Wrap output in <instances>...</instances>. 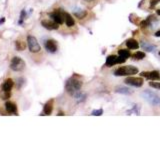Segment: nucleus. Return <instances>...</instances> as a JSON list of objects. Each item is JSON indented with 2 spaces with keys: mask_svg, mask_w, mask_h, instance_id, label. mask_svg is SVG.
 I'll list each match as a JSON object with an SVG mask.
<instances>
[{
  "mask_svg": "<svg viewBox=\"0 0 160 150\" xmlns=\"http://www.w3.org/2000/svg\"><path fill=\"white\" fill-rule=\"evenodd\" d=\"M126 46L129 49L135 50V49H138L139 44H138V41H136L135 39H128L127 41H126Z\"/></svg>",
  "mask_w": 160,
  "mask_h": 150,
  "instance_id": "obj_16",
  "label": "nucleus"
},
{
  "mask_svg": "<svg viewBox=\"0 0 160 150\" xmlns=\"http://www.w3.org/2000/svg\"><path fill=\"white\" fill-rule=\"evenodd\" d=\"M149 24V22H148V20H144V21H141L140 23V26L142 27V28H145V27H147V25Z\"/></svg>",
  "mask_w": 160,
  "mask_h": 150,
  "instance_id": "obj_27",
  "label": "nucleus"
},
{
  "mask_svg": "<svg viewBox=\"0 0 160 150\" xmlns=\"http://www.w3.org/2000/svg\"><path fill=\"white\" fill-rule=\"evenodd\" d=\"M141 96H142L148 103L151 104L153 106H158L160 104V97L153 91L145 90V91H143L141 93Z\"/></svg>",
  "mask_w": 160,
  "mask_h": 150,
  "instance_id": "obj_2",
  "label": "nucleus"
},
{
  "mask_svg": "<svg viewBox=\"0 0 160 150\" xmlns=\"http://www.w3.org/2000/svg\"><path fill=\"white\" fill-rule=\"evenodd\" d=\"M52 109H53V100H50V101H48L44 105L43 114L42 115H50L52 113Z\"/></svg>",
  "mask_w": 160,
  "mask_h": 150,
  "instance_id": "obj_13",
  "label": "nucleus"
},
{
  "mask_svg": "<svg viewBox=\"0 0 160 150\" xmlns=\"http://www.w3.org/2000/svg\"><path fill=\"white\" fill-rule=\"evenodd\" d=\"M118 54L120 56H122V57H124L127 59L128 57H130V52H129V50H127V49H119L118 50Z\"/></svg>",
  "mask_w": 160,
  "mask_h": 150,
  "instance_id": "obj_18",
  "label": "nucleus"
},
{
  "mask_svg": "<svg viewBox=\"0 0 160 150\" xmlns=\"http://www.w3.org/2000/svg\"><path fill=\"white\" fill-rule=\"evenodd\" d=\"M41 25L44 27V28L48 29V30H55V29H58V23H56L55 21H50V20H42L41 21Z\"/></svg>",
  "mask_w": 160,
  "mask_h": 150,
  "instance_id": "obj_9",
  "label": "nucleus"
},
{
  "mask_svg": "<svg viewBox=\"0 0 160 150\" xmlns=\"http://www.w3.org/2000/svg\"><path fill=\"white\" fill-rule=\"evenodd\" d=\"M140 76L145 77V78H147V79H150V80H159L160 79L159 72H157V71H150V72L144 71V72H141Z\"/></svg>",
  "mask_w": 160,
  "mask_h": 150,
  "instance_id": "obj_8",
  "label": "nucleus"
},
{
  "mask_svg": "<svg viewBox=\"0 0 160 150\" xmlns=\"http://www.w3.org/2000/svg\"><path fill=\"white\" fill-rule=\"evenodd\" d=\"M155 36H156V37H160V30L155 33Z\"/></svg>",
  "mask_w": 160,
  "mask_h": 150,
  "instance_id": "obj_29",
  "label": "nucleus"
},
{
  "mask_svg": "<svg viewBox=\"0 0 160 150\" xmlns=\"http://www.w3.org/2000/svg\"><path fill=\"white\" fill-rule=\"evenodd\" d=\"M49 17L59 25L64 23V12L62 11H54L49 14Z\"/></svg>",
  "mask_w": 160,
  "mask_h": 150,
  "instance_id": "obj_7",
  "label": "nucleus"
},
{
  "mask_svg": "<svg viewBox=\"0 0 160 150\" xmlns=\"http://www.w3.org/2000/svg\"><path fill=\"white\" fill-rule=\"evenodd\" d=\"M160 2V0H151L150 1V8H153Z\"/></svg>",
  "mask_w": 160,
  "mask_h": 150,
  "instance_id": "obj_26",
  "label": "nucleus"
},
{
  "mask_svg": "<svg viewBox=\"0 0 160 150\" xmlns=\"http://www.w3.org/2000/svg\"><path fill=\"white\" fill-rule=\"evenodd\" d=\"M137 72H138V69L136 67L128 65V66L119 67L118 69L115 70L114 74L116 76H132L133 74H136Z\"/></svg>",
  "mask_w": 160,
  "mask_h": 150,
  "instance_id": "obj_3",
  "label": "nucleus"
},
{
  "mask_svg": "<svg viewBox=\"0 0 160 150\" xmlns=\"http://www.w3.org/2000/svg\"><path fill=\"white\" fill-rule=\"evenodd\" d=\"M5 109L8 113H11V114H15V113H16L17 114V106H16V104L13 103V102H11V101L6 102Z\"/></svg>",
  "mask_w": 160,
  "mask_h": 150,
  "instance_id": "obj_11",
  "label": "nucleus"
},
{
  "mask_svg": "<svg viewBox=\"0 0 160 150\" xmlns=\"http://www.w3.org/2000/svg\"><path fill=\"white\" fill-rule=\"evenodd\" d=\"M45 48L50 53H55L57 51V44L53 39H49L45 42Z\"/></svg>",
  "mask_w": 160,
  "mask_h": 150,
  "instance_id": "obj_10",
  "label": "nucleus"
},
{
  "mask_svg": "<svg viewBox=\"0 0 160 150\" xmlns=\"http://www.w3.org/2000/svg\"><path fill=\"white\" fill-rule=\"evenodd\" d=\"M124 82L127 84V85L130 86H134V87H141L143 85V79L140 78V77H132L129 76L125 79Z\"/></svg>",
  "mask_w": 160,
  "mask_h": 150,
  "instance_id": "obj_6",
  "label": "nucleus"
},
{
  "mask_svg": "<svg viewBox=\"0 0 160 150\" xmlns=\"http://www.w3.org/2000/svg\"><path fill=\"white\" fill-rule=\"evenodd\" d=\"M13 85H14V83H13V81L11 80V79H6V80L4 81V83L2 84V91L10 92L11 89L13 88Z\"/></svg>",
  "mask_w": 160,
  "mask_h": 150,
  "instance_id": "obj_12",
  "label": "nucleus"
},
{
  "mask_svg": "<svg viewBox=\"0 0 160 150\" xmlns=\"http://www.w3.org/2000/svg\"><path fill=\"white\" fill-rule=\"evenodd\" d=\"M24 17H25V11L22 10V12H21V16H20V20H19V24H21V23H22V21H23Z\"/></svg>",
  "mask_w": 160,
  "mask_h": 150,
  "instance_id": "obj_28",
  "label": "nucleus"
},
{
  "mask_svg": "<svg viewBox=\"0 0 160 150\" xmlns=\"http://www.w3.org/2000/svg\"><path fill=\"white\" fill-rule=\"evenodd\" d=\"M115 92L116 93H120V94H124V95H129L132 94V91L127 87H124V86H117L115 88Z\"/></svg>",
  "mask_w": 160,
  "mask_h": 150,
  "instance_id": "obj_14",
  "label": "nucleus"
},
{
  "mask_svg": "<svg viewBox=\"0 0 160 150\" xmlns=\"http://www.w3.org/2000/svg\"><path fill=\"white\" fill-rule=\"evenodd\" d=\"M141 46H142V48L144 50H146V51H149V52H151V51H153V50L155 49V46H153V45H149L148 43H146V42H142Z\"/></svg>",
  "mask_w": 160,
  "mask_h": 150,
  "instance_id": "obj_19",
  "label": "nucleus"
},
{
  "mask_svg": "<svg viewBox=\"0 0 160 150\" xmlns=\"http://www.w3.org/2000/svg\"><path fill=\"white\" fill-rule=\"evenodd\" d=\"M85 1H87V2H91V1H93V0H85Z\"/></svg>",
  "mask_w": 160,
  "mask_h": 150,
  "instance_id": "obj_31",
  "label": "nucleus"
},
{
  "mask_svg": "<svg viewBox=\"0 0 160 150\" xmlns=\"http://www.w3.org/2000/svg\"><path fill=\"white\" fill-rule=\"evenodd\" d=\"M156 13H157V14H158L159 16H160V9H158V10L156 11Z\"/></svg>",
  "mask_w": 160,
  "mask_h": 150,
  "instance_id": "obj_30",
  "label": "nucleus"
},
{
  "mask_svg": "<svg viewBox=\"0 0 160 150\" xmlns=\"http://www.w3.org/2000/svg\"><path fill=\"white\" fill-rule=\"evenodd\" d=\"M149 85L151 87H154L156 89H159L160 90V82H149Z\"/></svg>",
  "mask_w": 160,
  "mask_h": 150,
  "instance_id": "obj_25",
  "label": "nucleus"
},
{
  "mask_svg": "<svg viewBox=\"0 0 160 150\" xmlns=\"http://www.w3.org/2000/svg\"><path fill=\"white\" fill-rule=\"evenodd\" d=\"M25 43L24 42H19V41H16V48L19 50V51H21V50L25 49Z\"/></svg>",
  "mask_w": 160,
  "mask_h": 150,
  "instance_id": "obj_22",
  "label": "nucleus"
},
{
  "mask_svg": "<svg viewBox=\"0 0 160 150\" xmlns=\"http://www.w3.org/2000/svg\"><path fill=\"white\" fill-rule=\"evenodd\" d=\"M126 61V58L122 57V56H117V60H116V63H118V64H120V63H124Z\"/></svg>",
  "mask_w": 160,
  "mask_h": 150,
  "instance_id": "obj_24",
  "label": "nucleus"
},
{
  "mask_svg": "<svg viewBox=\"0 0 160 150\" xmlns=\"http://www.w3.org/2000/svg\"><path fill=\"white\" fill-rule=\"evenodd\" d=\"M159 55H160V52H159Z\"/></svg>",
  "mask_w": 160,
  "mask_h": 150,
  "instance_id": "obj_32",
  "label": "nucleus"
},
{
  "mask_svg": "<svg viewBox=\"0 0 160 150\" xmlns=\"http://www.w3.org/2000/svg\"><path fill=\"white\" fill-rule=\"evenodd\" d=\"M81 87H82V82L80 80H78L77 78H75V77L69 78L66 81V84H65V89L71 96H74L77 93H79Z\"/></svg>",
  "mask_w": 160,
  "mask_h": 150,
  "instance_id": "obj_1",
  "label": "nucleus"
},
{
  "mask_svg": "<svg viewBox=\"0 0 160 150\" xmlns=\"http://www.w3.org/2000/svg\"><path fill=\"white\" fill-rule=\"evenodd\" d=\"M24 67H25V62H24L23 59L17 57V56L12 58V60H11L10 62L11 70H13V71L15 72H19V71H22V70L24 69Z\"/></svg>",
  "mask_w": 160,
  "mask_h": 150,
  "instance_id": "obj_5",
  "label": "nucleus"
},
{
  "mask_svg": "<svg viewBox=\"0 0 160 150\" xmlns=\"http://www.w3.org/2000/svg\"><path fill=\"white\" fill-rule=\"evenodd\" d=\"M102 114H103V109H98V110L92 111V115H94V116H100V115Z\"/></svg>",
  "mask_w": 160,
  "mask_h": 150,
  "instance_id": "obj_23",
  "label": "nucleus"
},
{
  "mask_svg": "<svg viewBox=\"0 0 160 150\" xmlns=\"http://www.w3.org/2000/svg\"><path fill=\"white\" fill-rule=\"evenodd\" d=\"M64 22L66 23V25L68 27H72L75 24V21H74V19L72 18L71 15L66 12H64Z\"/></svg>",
  "mask_w": 160,
  "mask_h": 150,
  "instance_id": "obj_15",
  "label": "nucleus"
},
{
  "mask_svg": "<svg viewBox=\"0 0 160 150\" xmlns=\"http://www.w3.org/2000/svg\"><path fill=\"white\" fill-rule=\"evenodd\" d=\"M117 56L116 55H110L106 58V65L108 67L113 66L114 64H116Z\"/></svg>",
  "mask_w": 160,
  "mask_h": 150,
  "instance_id": "obj_17",
  "label": "nucleus"
},
{
  "mask_svg": "<svg viewBox=\"0 0 160 150\" xmlns=\"http://www.w3.org/2000/svg\"><path fill=\"white\" fill-rule=\"evenodd\" d=\"M27 46H28L29 51H30L31 53H38V52H40V50H41V46H40V44L38 43L36 37H34V36L32 35L27 36Z\"/></svg>",
  "mask_w": 160,
  "mask_h": 150,
  "instance_id": "obj_4",
  "label": "nucleus"
},
{
  "mask_svg": "<svg viewBox=\"0 0 160 150\" xmlns=\"http://www.w3.org/2000/svg\"><path fill=\"white\" fill-rule=\"evenodd\" d=\"M144 57H145V53L141 51H137L133 54V58H135L136 60H141V59H143Z\"/></svg>",
  "mask_w": 160,
  "mask_h": 150,
  "instance_id": "obj_20",
  "label": "nucleus"
},
{
  "mask_svg": "<svg viewBox=\"0 0 160 150\" xmlns=\"http://www.w3.org/2000/svg\"><path fill=\"white\" fill-rule=\"evenodd\" d=\"M86 14H87V12L85 10H80V11H75L74 12V15H75L77 18H79V19H82V18H84L85 16H86Z\"/></svg>",
  "mask_w": 160,
  "mask_h": 150,
  "instance_id": "obj_21",
  "label": "nucleus"
}]
</instances>
